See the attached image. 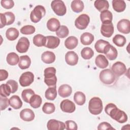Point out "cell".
Masks as SVG:
<instances>
[{
    "mask_svg": "<svg viewBox=\"0 0 130 130\" xmlns=\"http://www.w3.org/2000/svg\"><path fill=\"white\" fill-rule=\"evenodd\" d=\"M112 41L113 43L118 47H123L126 42L125 37L119 34L116 35L113 37Z\"/></svg>",
    "mask_w": 130,
    "mask_h": 130,
    "instance_id": "obj_37",
    "label": "cell"
},
{
    "mask_svg": "<svg viewBox=\"0 0 130 130\" xmlns=\"http://www.w3.org/2000/svg\"><path fill=\"white\" fill-rule=\"evenodd\" d=\"M100 18L102 23H111L113 19V15L109 10H105L101 12Z\"/></svg>",
    "mask_w": 130,
    "mask_h": 130,
    "instance_id": "obj_30",
    "label": "cell"
},
{
    "mask_svg": "<svg viewBox=\"0 0 130 130\" xmlns=\"http://www.w3.org/2000/svg\"><path fill=\"white\" fill-rule=\"evenodd\" d=\"M35 94L34 91L31 89H25L22 91L21 93V97L23 101L27 103H29L30 98Z\"/></svg>",
    "mask_w": 130,
    "mask_h": 130,
    "instance_id": "obj_39",
    "label": "cell"
},
{
    "mask_svg": "<svg viewBox=\"0 0 130 130\" xmlns=\"http://www.w3.org/2000/svg\"><path fill=\"white\" fill-rule=\"evenodd\" d=\"M78 44V41L76 37L74 36L69 37L64 41L65 47L70 50L75 48Z\"/></svg>",
    "mask_w": 130,
    "mask_h": 130,
    "instance_id": "obj_26",
    "label": "cell"
},
{
    "mask_svg": "<svg viewBox=\"0 0 130 130\" xmlns=\"http://www.w3.org/2000/svg\"><path fill=\"white\" fill-rule=\"evenodd\" d=\"M1 4L2 6L6 9H11L14 6V2L12 0H2Z\"/></svg>",
    "mask_w": 130,
    "mask_h": 130,
    "instance_id": "obj_48",
    "label": "cell"
},
{
    "mask_svg": "<svg viewBox=\"0 0 130 130\" xmlns=\"http://www.w3.org/2000/svg\"><path fill=\"white\" fill-rule=\"evenodd\" d=\"M105 112L113 119L119 123H123L127 121V116L126 113L118 109L113 103H109L106 105L105 108Z\"/></svg>",
    "mask_w": 130,
    "mask_h": 130,
    "instance_id": "obj_1",
    "label": "cell"
},
{
    "mask_svg": "<svg viewBox=\"0 0 130 130\" xmlns=\"http://www.w3.org/2000/svg\"><path fill=\"white\" fill-rule=\"evenodd\" d=\"M114 26L112 22L108 23H102L101 27L102 35L106 38L111 37L114 32Z\"/></svg>",
    "mask_w": 130,
    "mask_h": 130,
    "instance_id": "obj_15",
    "label": "cell"
},
{
    "mask_svg": "<svg viewBox=\"0 0 130 130\" xmlns=\"http://www.w3.org/2000/svg\"><path fill=\"white\" fill-rule=\"evenodd\" d=\"M51 7L54 12L58 16H62L66 13L67 8L62 1L55 0L52 1Z\"/></svg>",
    "mask_w": 130,
    "mask_h": 130,
    "instance_id": "obj_5",
    "label": "cell"
},
{
    "mask_svg": "<svg viewBox=\"0 0 130 130\" xmlns=\"http://www.w3.org/2000/svg\"><path fill=\"white\" fill-rule=\"evenodd\" d=\"M44 78H51L56 76V69L54 67H48L44 70Z\"/></svg>",
    "mask_w": 130,
    "mask_h": 130,
    "instance_id": "obj_45",
    "label": "cell"
},
{
    "mask_svg": "<svg viewBox=\"0 0 130 130\" xmlns=\"http://www.w3.org/2000/svg\"><path fill=\"white\" fill-rule=\"evenodd\" d=\"M95 63L96 66L101 69H105L108 66L109 62L106 57L102 55H98L95 59Z\"/></svg>",
    "mask_w": 130,
    "mask_h": 130,
    "instance_id": "obj_22",
    "label": "cell"
},
{
    "mask_svg": "<svg viewBox=\"0 0 130 130\" xmlns=\"http://www.w3.org/2000/svg\"><path fill=\"white\" fill-rule=\"evenodd\" d=\"M9 104L10 106L14 109H19L22 106V102L20 97L17 95H14L10 98Z\"/></svg>",
    "mask_w": 130,
    "mask_h": 130,
    "instance_id": "obj_25",
    "label": "cell"
},
{
    "mask_svg": "<svg viewBox=\"0 0 130 130\" xmlns=\"http://www.w3.org/2000/svg\"><path fill=\"white\" fill-rule=\"evenodd\" d=\"M31 64V59L28 55H22L20 57L18 66L21 70L28 69Z\"/></svg>",
    "mask_w": 130,
    "mask_h": 130,
    "instance_id": "obj_23",
    "label": "cell"
},
{
    "mask_svg": "<svg viewBox=\"0 0 130 130\" xmlns=\"http://www.w3.org/2000/svg\"><path fill=\"white\" fill-rule=\"evenodd\" d=\"M42 103V99L41 97L38 94L33 95L29 100V104L33 108H39Z\"/></svg>",
    "mask_w": 130,
    "mask_h": 130,
    "instance_id": "obj_35",
    "label": "cell"
},
{
    "mask_svg": "<svg viewBox=\"0 0 130 130\" xmlns=\"http://www.w3.org/2000/svg\"><path fill=\"white\" fill-rule=\"evenodd\" d=\"M35 27L30 25H27L23 26L20 29V32L23 35H31L35 32Z\"/></svg>",
    "mask_w": 130,
    "mask_h": 130,
    "instance_id": "obj_44",
    "label": "cell"
},
{
    "mask_svg": "<svg viewBox=\"0 0 130 130\" xmlns=\"http://www.w3.org/2000/svg\"><path fill=\"white\" fill-rule=\"evenodd\" d=\"M6 83L8 84L11 87L12 93H14L17 91L18 88V85L16 81L14 80H9Z\"/></svg>",
    "mask_w": 130,
    "mask_h": 130,
    "instance_id": "obj_50",
    "label": "cell"
},
{
    "mask_svg": "<svg viewBox=\"0 0 130 130\" xmlns=\"http://www.w3.org/2000/svg\"><path fill=\"white\" fill-rule=\"evenodd\" d=\"M66 129L67 130H76L78 128L77 124L73 120H69L65 122Z\"/></svg>",
    "mask_w": 130,
    "mask_h": 130,
    "instance_id": "obj_47",
    "label": "cell"
},
{
    "mask_svg": "<svg viewBox=\"0 0 130 130\" xmlns=\"http://www.w3.org/2000/svg\"><path fill=\"white\" fill-rule=\"evenodd\" d=\"M111 71L117 77H118L126 72V67L123 62L117 61L112 65Z\"/></svg>",
    "mask_w": 130,
    "mask_h": 130,
    "instance_id": "obj_10",
    "label": "cell"
},
{
    "mask_svg": "<svg viewBox=\"0 0 130 130\" xmlns=\"http://www.w3.org/2000/svg\"><path fill=\"white\" fill-rule=\"evenodd\" d=\"M95 8L100 12L107 10L109 8V2L106 0H96L94 3Z\"/></svg>",
    "mask_w": 130,
    "mask_h": 130,
    "instance_id": "obj_28",
    "label": "cell"
},
{
    "mask_svg": "<svg viewBox=\"0 0 130 130\" xmlns=\"http://www.w3.org/2000/svg\"><path fill=\"white\" fill-rule=\"evenodd\" d=\"M98 129L99 130H105V129H115L114 127H113L111 125L106 122H103L100 123L98 126Z\"/></svg>",
    "mask_w": 130,
    "mask_h": 130,
    "instance_id": "obj_51",
    "label": "cell"
},
{
    "mask_svg": "<svg viewBox=\"0 0 130 130\" xmlns=\"http://www.w3.org/2000/svg\"><path fill=\"white\" fill-rule=\"evenodd\" d=\"M0 28H2L6 25H9L14 23L15 16L11 12H7L0 14Z\"/></svg>",
    "mask_w": 130,
    "mask_h": 130,
    "instance_id": "obj_6",
    "label": "cell"
},
{
    "mask_svg": "<svg viewBox=\"0 0 130 130\" xmlns=\"http://www.w3.org/2000/svg\"><path fill=\"white\" fill-rule=\"evenodd\" d=\"M45 96L48 100H54L57 96L56 86L49 87L45 92Z\"/></svg>",
    "mask_w": 130,
    "mask_h": 130,
    "instance_id": "obj_31",
    "label": "cell"
},
{
    "mask_svg": "<svg viewBox=\"0 0 130 130\" xmlns=\"http://www.w3.org/2000/svg\"><path fill=\"white\" fill-rule=\"evenodd\" d=\"M55 107L54 105L51 103H45L42 107L43 112L47 114H50L55 111Z\"/></svg>",
    "mask_w": 130,
    "mask_h": 130,
    "instance_id": "obj_42",
    "label": "cell"
},
{
    "mask_svg": "<svg viewBox=\"0 0 130 130\" xmlns=\"http://www.w3.org/2000/svg\"><path fill=\"white\" fill-rule=\"evenodd\" d=\"M69 34V30L67 26L61 25L59 29L56 31V35L60 38H64L67 37Z\"/></svg>",
    "mask_w": 130,
    "mask_h": 130,
    "instance_id": "obj_41",
    "label": "cell"
},
{
    "mask_svg": "<svg viewBox=\"0 0 130 130\" xmlns=\"http://www.w3.org/2000/svg\"><path fill=\"white\" fill-rule=\"evenodd\" d=\"M44 82L48 87L55 86L57 82V77L55 76L49 78H44Z\"/></svg>",
    "mask_w": 130,
    "mask_h": 130,
    "instance_id": "obj_49",
    "label": "cell"
},
{
    "mask_svg": "<svg viewBox=\"0 0 130 130\" xmlns=\"http://www.w3.org/2000/svg\"><path fill=\"white\" fill-rule=\"evenodd\" d=\"M46 43V37L41 34H37L33 38L34 44L38 47L45 46Z\"/></svg>",
    "mask_w": 130,
    "mask_h": 130,
    "instance_id": "obj_32",
    "label": "cell"
},
{
    "mask_svg": "<svg viewBox=\"0 0 130 130\" xmlns=\"http://www.w3.org/2000/svg\"><path fill=\"white\" fill-rule=\"evenodd\" d=\"M60 107L63 112L69 113L74 112L76 109L75 104L68 99H65L62 101L60 104Z\"/></svg>",
    "mask_w": 130,
    "mask_h": 130,
    "instance_id": "obj_12",
    "label": "cell"
},
{
    "mask_svg": "<svg viewBox=\"0 0 130 130\" xmlns=\"http://www.w3.org/2000/svg\"><path fill=\"white\" fill-rule=\"evenodd\" d=\"M94 55L93 50L90 47H85L81 51V57L84 59H89L91 58Z\"/></svg>",
    "mask_w": 130,
    "mask_h": 130,
    "instance_id": "obj_38",
    "label": "cell"
},
{
    "mask_svg": "<svg viewBox=\"0 0 130 130\" xmlns=\"http://www.w3.org/2000/svg\"><path fill=\"white\" fill-rule=\"evenodd\" d=\"M79 57L77 53L73 51H68L65 55V60L70 66H75L77 64Z\"/></svg>",
    "mask_w": 130,
    "mask_h": 130,
    "instance_id": "obj_16",
    "label": "cell"
},
{
    "mask_svg": "<svg viewBox=\"0 0 130 130\" xmlns=\"http://www.w3.org/2000/svg\"><path fill=\"white\" fill-rule=\"evenodd\" d=\"M34 81V75L31 72H26L21 74L19 82L22 87L29 86Z\"/></svg>",
    "mask_w": 130,
    "mask_h": 130,
    "instance_id": "obj_8",
    "label": "cell"
},
{
    "mask_svg": "<svg viewBox=\"0 0 130 130\" xmlns=\"http://www.w3.org/2000/svg\"><path fill=\"white\" fill-rule=\"evenodd\" d=\"M8 73L5 70L1 69L0 70V81H2L5 80L8 77Z\"/></svg>",
    "mask_w": 130,
    "mask_h": 130,
    "instance_id": "obj_52",
    "label": "cell"
},
{
    "mask_svg": "<svg viewBox=\"0 0 130 130\" xmlns=\"http://www.w3.org/2000/svg\"><path fill=\"white\" fill-rule=\"evenodd\" d=\"M89 21V16L86 14H82L76 19L75 25L79 29H84L87 27Z\"/></svg>",
    "mask_w": 130,
    "mask_h": 130,
    "instance_id": "obj_7",
    "label": "cell"
},
{
    "mask_svg": "<svg viewBox=\"0 0 130 130\" xmlns=\"http://www.w3.org/2000/svg\"><path fill=\"white\" fill-rule=\"evenodd\" d=\"M72 92V89L71 86L68 84H62L59 86L58 93L62 98H67L71 95Z\"/></svg>",
    "mask_w": 130,
    "mask_h": 130,
    "instance_id": "obj_19",
    "label": "cell"
},
{
    "mask_svg": "<svg viewBox=\"0 0 130 130\" xmlns=\"http://www.w3.org/2000/svg\"><path fill=\"white\" fill-rule=\"evenodd\" d=\"M49 130H62L66 128V124L63 122L55 119H50L47 123Z\"/></svg>",
    "mask_w": 130,
    "mask_h": 130,
    "instance_id": "obj_14",
    "label": "cell"
},
{
    "mask_svg": "<svg viewBox=\"0 0 130 130\" xmlns=\"http://www.w3.org/2000/svg\"><path fill=\"white\" fill-rule=\"evenodd\" d=\"M103 106L101 99L98 97L91 98L88 103V110L93 115H99L103 110Z\"/></svg>",
    "mask_w": 130,
    "mask_h": 130,
    "instance_id": "obj_2",
    "label": "cell"
},
{
    "mask_svg": "<svg viewBox=\"0 0 130 130\" xmlns=\"http://www.w3.org/2000/svg\"><path fill=\"white\" fill-rule=\"evenodd\" d=\"M60 26L59 21L55 18L49 19L47 22L48 29L51 31H56Z\"/></svg>",
    "mask_w": 130,
    "mask_h": 130,
    "instance_id": "obj_21",
    "label": "cell"
},
{
    "mask_svg": "<svg viewBox=\"0 0 130 130\" xmlns=\"http://www.w3.org/2000/svg\"><path fill=\"white\" fill-rule=\"evenodd\" d=\"M116 77L109 69H104L101 71L99 75L101 81L106 85L113 84L116 81Z\"/></svg>",
    "mask_w": 130,
    "mask_h": 130,
    "instance_id": "obj_3",
    "label": "cell"
},
{
    "mask_svg": "<svg viewBox=\"0 0 130 130\" xmlns=\"http://www.w3.org/2000/svg\"><path fill=\"white\" fill-rule=\"evenodd\" d=\"M55 54L49 51H46L43 52L41 55L42 61L47 64H50L53 63L55 60Z\"/></svg>",
    "mask_w": 130,
    "mask_h": 130,
    "instance_id": "obj_20",
    "label": "cell"
},
{
    "mask_svg": "<svg viewBox=\"0 0 130 130\" xmlns=\"http://www.w3.org/2000/svg\"><path fill=\"white\" fill-rule=\"evenodd\" d=\"M74 102L79 106L84 104L86 101V96L84 93L81 91H77L74 95Z\"/></svg>",
    "mask_w": 130,
    "mask_h": 130,
    "instance_id": "obj_36",
    "label": "cell"
},
{
    "mask_svg": "<svg viewBox=\"0 0 130 130\" xmlns=\"http://www.w3.org/2000/svg\"><path fill=\"white\" fill-rule=\"evenodd\" d=\"M19 56L15 52H10L8 54L6 58L7 63L11 66H15L19 61Z\"/></svg>",
    "mask_w": 130,
    "mask_h": 130,
    "instance_id": "obj_34",
    "label": "cell"
},
{
    "mask_svg": "<svg viewBox=\"0 0 130 130\" xmlns=\"http://www.w3.org/2000/svg\"><path fill=\"white\" fill-rule=\"evenodd\" d=\"M45 14L46 10L45 8L43 6L38 5L35 7L30 13V20L34 23H37L45 15Z\"/></svg>",
    "mask_w": 130,
    "mask_h": 130,
    "instance_id": "obj_4",
    "label": "cell"
},
{
    "mask_svg": "<svg viewBox=\"0 0 130 130\" xmlns=\"http://www.w3.org/2000/svg\"><path fill=\"white\" fill-rule=\"evenodd\" d=\"M19 32L17 29L14 27L9 28L6 32L7 39L9 41H14L19 36Z\"/></svg>",
    "mask_w": 130,
    "mask_h": 130,
    "instance_id": "obj_29",
    "label": "cell"
},
{
    "mask_svg": "<svg viewBox=\"0 0 130 130\" xmlns=\"http://www.w3.org/2000/svg\"><path fill=\"white\" fill-rule=\"evenodd\" d=\"M7 96H2L0 95L1 100V110L3 111L5 110L8 106L9 104V100L7 98Z\"/></svg>",
    "mask_w": 130,
    "mask_h": 130,
    "instance_id": "obj_46",
    "label": "cell"
},
{
    "mask_svg": "<svg viewBox=\"0 0 130 130\" xmlns=\"http://www.w3.org/2000/svg\"><path fill=\"white\" fill-rule=\"evenodd\" d=\"M29 41L27 38L21 37L17 42L16 49L17 51L20 53H25L27 51L29 47Z\"/></svg>",
    "mask_w": 130,
    "mask_h": 130,
    "instance_id": "obj_9",
    "label": "cell"
},
{
    "mask_svg": "<svg viewBox=\"0 0 130 130\" xmlns=\"http://www.w3.org/2000/svg\"><path fill=\"white\" fill-rule=\"evenodd\" d=\"M118 30L124 34H128L130 32V22L126 19H122L118 21L117 24Z\"/></svg>",
    "mask_w": 130,
    "mask_h": 130,
    "instance_id": "obj_13",
    "label": "cell"
},
{
    "mask_svg": "<svg viewBox=\"0 0 130 130\" xmlns=\"http://www.w3.org/2000/svg\"><path fill=\"white\" fill-rule=\"evenodd\" d=\"M112 4L113 9L118 13L124 11L126 8V4L123 0H113Z\"/></svg>",
    "mask_w": 130,
    "mask_h": 130,
    "instance_id": "obj_24",
    "label": "cell"
},
{
    "mask_svg": "<svg viewBox=\"0 0 130 130\" xmlns=\"http://www.w3.org/2000/svg\"><path fill=\"white\" fill-rule=\"evenodd\" d=\"M46 43L45 47L49 49H55L60 44V39L55 36H46Z\"/></svg>",
    "mask_w": 130,
    "mask_h": 130,
    "instance_id": "obj_18",
    "label": "cell"
},
{
    "mask_svg": "<svg viewBox=\"0 0 130 130\" xmlns=\"http://www.w3.org/2000/svg\"><path fill=\"white\" fill-rule=\"evenodd\" d=\"M71 6L73 12L77 13L82 12L84 7L83 2L80 0L73 1L71 3Z\"/></svg>",
    "mask_w": 130,
    "mask_h": 130,
    "instance_id": "obj_33",
    "label": "cell"
},
{
    "mask_svg": "<svg viewBox=\"0 0 130 130\" xmlns=\"http://www.w3.org/2000/svg\"><path fill=\"white\" fill-rule=\"evenodd\" d=\"M111 45L108 42L100 39L96 42L94 48L98 53L105 54L109 50Z\"/></svg>",
    "mask_w": 130,
    "mask_h": 130,
    "instance_id": "obj_11",
    "label": "cell"
},
{
    "mask_svg": "<svg viewBox=\"0 0 130 130\" xmlns=\"http://www.w3.org/2000/svg\"><path fill=\"white\" fill-rule=\"evenodd\" d=\"M11 93V89L10 86L6 84H2L0 87V95L8 96Z\"/></svg>",
    "mask_w": 130,
    "mask_h": 130,
    "instance_id": "obj_43",
    "label": "cell"
},
{
    "mask_svg": "<svg viewBox=\"0 0 130 130\" xmlns=\"http://www.w3.org/2000/svg\"><path fill=\"white\" fill-rule=\"evenodd\" d=\"M106 57L110 60H115L118 55L117 49L113 46L111 45L108 51L105 53Z\"/></svg>",
    "mask_w": 130,
    "mask_h": 130,
    "instance_id": "obj_40",
    "label": "cell"
},
{
    "mask_svg": "<svg viewBox=\"0 0 130 130\" xmlns=\"http://www.w3.org/2000/svg\"><path fill=\"white\" fill-rule=\"evenodd\" d=\"M94 40V36L92 34L86 32L81 35L80 41L83 45H89Z\"/></svg>",
    "mask_w": 130,
    "mask_h": 130,
    "instance_id": "obj_27",
    "label": "cell"
},
{
    "mask_svg": "<svg viewBox=\"0 0 130 130\" xmlns=\"http://www.w3.org/2000/svg\"><path fill=\"white\" fill-rule=\"evenodd\" d=\"M19 115L21 119L25 121H31L34 119L35 117L34 111L28 108L22 110Z\"/></svg>",
    "mask_w": 130,
    "mask_h": 130,
    "instance_id": "obj_17",
    "label": "cell"
}]
</instances>
